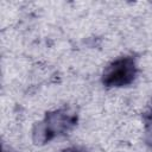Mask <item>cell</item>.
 Instances as JSON below:
<instances>
[{
	"label": "cell",
	"mask_w": 152,
	"mask_h": 152,
	"mask_svg": "<svg viewBox=\"0 0 152 152\" xmlns=\"http://www.w3.org/2000/svg\"><path fill=\"white\" fill-rule=\"evenodd\" d=\"M77 121V116L69 110L61 109L46 114L45 119L37 124L33 129V140L37 144H44L70 131Z\"/></svg>",
	"instance_id": "cell-1"
},
{
	"label": "cell",
	"mask_w": 152,
	"mask_h": 152,
	"mask_svg": "<svg viewBox=\"0 0 152 152\" xmlns=\"http://www.w3.org/2000/svg\"><path fill=\"white\" fill-rule=\"evenodd\" d=\"M137 75L134 58L127 56L114 61L103 72L102 82L107 87H124L133 82Z\"/></svg>",
	"instance_id": "cell-2"
},
{
	"label": "cell",
	"mask_w": 152,
	"mask_h": 152,
	"mask_svg": "<svg viewBox=\"0 0 152 152\" xmlns=\"http://www.w3.org/2000/svg\"><path fill=\"white\" fill-rule=\"evenodd\" d=\"M62 152H83V150H81L80 147H69V148L63 150Z\"/></svg>",
	"instance_id": "cell-3"
}]
</instances>
